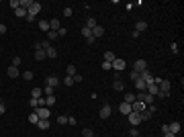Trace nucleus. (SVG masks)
I'll list each match as a JSON object with an SVG mask.
<instances>
[{
	"mask_svg": "<svg viewBox=\"0 0 184 137\" xmlns=\"http://www.w3.org/2000/svg\"><path fill=\"white\" fill-rule=\"evenodd\" d=\"M111 66H113L115 72H123V70L127 68V61H125V59H121V57H115V61H113Z\"/></svg>",
	"mask_w": 184,
	"mask_h": 137,
	"instance_id": "f257e3e1",
	"label": "nucleus"
},
{
	"mask_svg": "<svg viewBox=\"0 0 184 137\" xmlns=\"http://www.w3.org/2000/svg\"><path fill=\"white\" fill-rule=\"evenodd\" d=\"M35 113L39 115V119H49L51 117V109L49 106H39V109H35Z\"/></svg>",
	"mask_w": 184,
	"mask_h": 137,
	"instance_id": "f03ea898",
	"label": "nucleus"
},
{
	"mask_svg": "<svg viewBox=\"0 0 184 137\" xmlns=\"http://www.w3.org/2000/svg\"><path fill=\"white\" fill-rule=\"evenodd\" d=\"M111 113H113V106H111V104H102L100 111H98V117H100V119H108Z\"/></svg>",
	"mask_w": 184,
	"mask_h": 137,
	"instance_id": "7ed1b4c3",
	"label": "nucleus"
},
{
	"mask_svg": "<svg viewBox=\"0 0 184 137\" xmlns=\"http://www.w3.org/2000/svg\"><path fill=\"white\" fill-rule=\"evenodd\" d=\"M145 70H147V61H145V59H137V61L133 64V72H137V74L145 72Z\"/></svg>",
	"mask_w": 184,
	"mask_h": 137,
	"instance_id": "20e7f679",
	"label": "nucleus"
},
{
	"mask_svg": "<svg viewBox=\"0 0 184 137\" xmlns=\"http://www.w3.org/2000/svg\"><path fill=\"white\" fill-rule=\"evenodd\" d=\"M153 78H156V76H153L151 72H147V70L139 74V80H143V82H145V86H147V84H153Z\"/></svg>",
	"mask_w": 184,
	"mask_h": 137,
	"instance_id": "39448f33",
	"label": "nucleus"
},
{
	"mask_svg": "<svg viewBox=\"0 0 184 137\" xmlns=\"http://www.w3.org/2000/svg\"><path fill=\"white\" fill-rule=\"evenodd\" d=\"M147 109V104L141 103V100H135V103L131 104V113H141V111H145Z\"/></svg>",
	"mask_w": 184,
	"mask_h": 137,
	"instance_id": "423d86ee",
	"label": "nucleus"
},
{
	"mask_svg": "<svg viewBox=\"0 0 184 137\" xmlns=\"http://www.w3.org/2000/svg\"><path fill=\"white\" fill-rule=\"evenodd\" d=\"M127 119H129L131 127H137L139 123H141V117H139V113H129V115H127Z\"/></svg>",
	"mask_w": 184,
	"mask_h": 137,
	"instance_id": "0eeeda50",
	"label": "nucleus"
},
{
	"mask_svg": "<svg viewBox=\"0 0 184 137\" xmlns=\"http://www.w3.org/2000/svg\"><path fill=\"white\" fill-rule=\"evenodd\" d=\"M27 10H29V14H31V16H37V14L41 12V4H39V2H31V6H29Z\"/></svg>",
	"mask_w": 184,
	"mask_h": 137,
	"instance_id": "6e6552de",
	"label": "nucleus"
},
{
	"mask_svg": "<svg viewBox=\"0 0 184 137\" xmlns=\"http://www.w3.org/2000/svg\"><path fill=\"white\" fill-rule=\"evenodd\" d=\"M33 57L35 59H37V61H43V59H45V49H41V47H37L35 45V53H33Z\"/></svg>",
	"mask_w": 184,
	"mask_h": 137,
	"instance_id": "1a4fd4ad",
	"label": "nucleus"
},
{
	"mask_svg": "<svg viewBox=\"0 0 184 137\" xmlns=\"http://www.w3.org/2000/svg\"><path fill=\"white\" fill-rule=\"evenodd\" d=\"M58 84H59V78H58V76H47V78H45V86H51V88H55Z\"/></svg>",
	"mask_w": 184,
	"mask_h": 137,
	"instance_id": "9d476101",
	"label": "nucleus"
},
{
	"mask_svg": "<svg viewBox=\"0 0 184 137\" xmlns=\"http://www.w3.org/2000/svg\"><path fill=\"white\" fill-rule=\"evenodd\" d=\"M102 35H104V27H100V25H96V27L92 29V37H94V39H100Z\"/></svg>",
	"mask_w": 184,
	"mask_h": 137,
	"instance_id": "9b49d317",
	"label": "nucleus"
},
{
	"mask_svg": "<svg viewBox=\"0 0 184 137\" xmlns=\"http://www.w3.org/2000/svg\"><path fill=\"white\" fill-rule=\"evenodd\" d=\"M59 29H61V23H59V19H51V21H49V31H55V33H58Z\"/></svg>",
	"mask_w": 184,
	"mask_h": 137,
	"instance_id": "f8f14e48",
	"label": "nucleus"
},
{
	"mask_svg": "<svg viewBox=\"0 0 184 137\" xmlns=\"http://www.w3.org/2000/svg\"><path fill=\"white\" fill-rule=\"evenodd\" d=\"M145 92H147V94H151V96H158V92H160V86H158V84H147Z\"/></svg>",
	"mask_w": 184,
	"mask_h": 137,
	"instance_id": "ddd939ff",
	"label": "nucleus"
},
{
	"mask_svg": "<svg viewBox=\"0 0 184 137\" xmlns=\"http://www.w3.org/2000/svg\"><path fill=\"white\" fill-rule=\"evenodd\" d=\"M168 129H170V133H174V135H178L182 127H180V123H178V121H174V123H170V125H168Z\"/></svg>",
	"mask_w": 184,
	"mask_h": 137,
	"instance_id": "4468645a",
	"label": "nucleus"
},
{
	"mask_svg": "<svg viewBox=\"0 0 184 137\" xmlns=\"http://www.w3.org/2000/svg\"><path fill=\"white\" fill-rule=\"evenodd\" d=\"M119 113H121V115H129V113H131V104H129V103H121V104H119Z\"/></svg>",
	"mask_w": 184,
	"mask_h": 137,
	"instance_id": "2eb2a0df",
	"label": "nucleus"
},
{
	"mask_svg": "<svg viewBox=\"0 0 184 137\" xmlns=\"http://www.w3.org/2000/svg\"><path fill=\"white\" fill-rule=\"evenodd\" d=\"M45 55L49 57V59H53V57H58V49H55V47H53V45H49V47H47V49H45Z\"/></svg>",
	"mask_w": 184,
	"mask_h": 137,
	"instance_id": "dca6fc26",
	"label": "nucleus"
},
{
	"mask_svg": "<svg viewBox=\"0 0 184 137\" xmlns=\"http://www.w3.org/2000/svg\"><path fill=\"white\" fill-rule=\"evenodd\" d=\"M14 14H16L19 19H27V14H29V10H27V8H23V6H19V8L14 10Z\"/></svg>",
	"mask_w": 184,
	"mask_h": 137,
	"instance_id": "f3484780",
	"label": "nucleus"
},
{
	"mask_svg": "<svg viewBox=\"0 0 184 137\" xmlns=\"http://www.w3.org/2000/svg\"><path fill=\"white\" fill-rule=\"evenodd\" d=\"M145 29H147V23H145V21H137V23H135V31H137V33H143Z\"/></svg>",
	"mask_w": 184,
	"mask_h": 137,
	"instance_id": "a211bd4d",
	"label": "nucleus"
},
{
	"mask_svg": "<svg viewBox=\"0 0 184 137\" xmlns=\"http://www.w3.org/2000/svg\"><path fill=\"white\" fill-rule=\"evenodd\" d=\"M158 86H160L162 92H170V80H160V84H158Z\"/></svg>",
	"mask_w": 184,
	"mask_h": 137,
	"instance_id": "6ab92c4d",
	"label": "nucleus"
},
{
	"mask_svg": "<svg viewBox=\"0 0 184 137\" xmlns=\"http://www.w3.org/2000/svg\"><path fill=\"white\" fill-rule=\"evenodd\" d=\"M6 74H8V78H19V68L10 66V68L6 70Z\"/></svg>",
	"mask_w": 184,
	"mask_h": 137,
	"instance_id": "aec40b11",
	"label": "nucleus"
},
{
	"mask_svg": "<svg viewBox=\"0 0 184 137\" xmlns=\"http://www.w3.org/2000/svg\"><path fill=\"white\" fill-rule=\"evenodd\" d=\"M37 127H39L41 131H47V129H49V119H41V121L37 123Z\"/></svg>",
	"mask_w": 184,
	"mask_h": 137,
	"instance_id": "412c9836",
	"label": "nucleus"
},
{
	"mask_svg": "<svg viewBox=\"0 0 184 137\" xmlns=\"http://www.w3.org/2000/svg\"><path fill=\"white\" fill-rule=\"evenodd\" d=\"M133 84H135V88H137L139 92H145V88H147V86H145V82H143V80H139V78H137L135 82H133Z\"/></svg>",
	"mask_w": 184,
	"mask_h": 137,
	"instance_id": "4be33fe9",
	"label": "nucleus"
},
{
	"mask_svg": "<svg viewBox=\"0 0 184 137\" xmlns=\"http://www.w3.org/2000/svg\"><path fill=\"white\" fill-rule=\"evenodd\" d=\"M76 74H78V72H76V66H72V64H70L68 68H66V76H70V78H74Z\"/></svg>",
	"mask_w": 184,
	"mask_h": 137,
	"instance_id": "5701e85b",
	"label": "nucleus"
},
{
	"mask_svg": "<svg viewBox=\"0 0 184 137\" xmlns=\"http://www.w3.org/2000/svg\"><path fill=\"white\" fill-rule=\"evenodd\" d=\"M96 25H98V23H96V19H94V16H88V21H86V25H84V27H88V29L92 31Z\"/></svg>",
	"mask_w": 184,
	"mask_h": 137,
	"instance_id": "b1692460",
	"label": "nucleus"
},
{
	"mask_svg": "<svg viewBox=\"0 0 184 137\" xmlns=\"http://www.w3.org/2000/svg\"><path fill=\"white\" fill-rule=\"evenodd\" d=\"M139 117H141V121H150V119H151V117H153V115H151L150 111L145 109V111H141V113H139Z\"/></svg>",
	"mask_w": 184,
	"mask_h": 137,
	"instance_id": "393cba45",
	"label": "nucleus"
},
{
	"mask_svg": "<svg viewBox=\"0 0 184 137\" xmlns=\"http://www.w3.org/2000/svg\"><path fill=\"white\" fill-rule=\"evenodd\" d=\"M39 121H41V119H39V115L35 113V111H33V113H31V115H29V123H33V125H37Z\"/></svg>",
	"mask_w": 184,
	"mask_h": 137,
	"instance_id": "a878e982",
	"label": "nucleus"
},
{
	"mask_svg": "<svg viewBox=\"0 0 184 137\" xmlns=\"http://www.w3.org/2000/svg\"><path fill=\"white\" fill-rule=\"evenodd\" d=\"M135 100H137V98H135V94H133V92H127V94H125V103L133 104Z\"/></svg>",
	"mask_w": 184,
	"mask_h": 137,
	"instance_id": "bb28decb",
	"label": "nucleus"
},
{
	"mask_svg": "<svg viewBox=\"0 0 184 137\" xmlns=\"http://www.w3.org/2000/svg\"><path fill=\"white\" fill-rule=\"evenodd\" d=\"M104 61H111V64H113V61H115V53H113V51H104Z\"/></svg>",
	"mask_w": 184,
	"mask_h": 137,
	"instance_id": "cd10ccee",
	"label": "nucleus"
},
{
	"mask_svg": "<svg viewBox=\"0 0 184 137\" xmlns=\"http://www.w3.org/2000/svg\"><path fill=\"white\" fill-rule=\"evenodd\" d=\"M55 100H58V98H55V94H49V96H45V104H47V106L55 104Z\"/></svg>",
	"mask_w": 184,
	"mask_h": 137,
	"instance_id": "c85d7f7f",
	"label": "nucleus"
},
{
	"mask_svg": "<svg viewBox=\"0 0 184 137\" xmlns=\"http://www.w3.org/2000/svg\"><path fill=\"white\" fill-rule=\"evenodd\" d=\"M43 96V90L41 88H33V92H31V98H41Z\"/></svg>",
	"mask_w": 184,
	"mask_h": 137,
	"instance_id": "c756f323",
	"label": "nucleus"
},
{
	"mask_svg": "<svg viewBox=\"0 0 184 137\" xmlns=\"http://www.w3.org/2000/svg\"><path fill=\"white\" fill-rule=\"evenodd\" d=\"M39 29L45 31V33H49V21H39Z\"/></svg>",
	"mask_w": 184,
	"mask_h": 137,
	"instance_id": "7c9ffc66",
	"label": "nucleus"
},
{
	"mask_svg": "<svg viewBox=\"0 0 184 137\" xmlns=\"http://www.w3.org/2000/svg\"><path fill=\"white\" fill-rule=\"evenodd\" d=\"M113 88H115V90H119V92L125 90V86H123V82H121V80H115V82H113Z\"/></svg>",
	"mask_w": 184,
	"mask_h": 137,
	"instance_id": "2f4dec72",
	"label": "nucleus"
},
{
	"mask_svg": "<svg viewBox=\"0 0 184 137\" xmlns=\"http://www.w3.org/2000/svg\"><path fill=\"white\" fill-rule=\"evenodd\" d=\"M21 61H23L21 57H19V55H14V57H12V64H10V66H14V68H19V66H21Z\"/></svg>",
	"mask_w": 184,
	"mask_h": 137,
	"instance_id": "473e14b6",
	"label": "nucleus"
},
{
	"mask_svg": "<svg viewBox=\"0 0 184 137\" xmlns=\"http://www.w3.org/2000/svg\"><path fill=\"white\" fill-rule=\"evenodd\" d=\"M23 78H25L27 82H31V80L35 78V74H33V72H25V74H23Z\"/></svg>",
	"mask_w": 184,
	"mask_h": 137,
	"instance_id": "72a5a7b5",
	"label": "nucleus"
},
{
	"mask_svg": "<svg viewBox=\"0 0 184 137\" xmlns=\"http://www.w3.org/2000/svg\"><path fill=\"white\" fill-rule=\"evenodd\" d=\"M82 35H84V39H88V37L92 35V31L88 29V27H82Z\"/></svg>",
	"mask_w": 184,
	"mask_h": 137,
	"instance_id": "f704fd0d",
	"label": "nucleus"
},
{
	"mask_svg": "<svg viewBox=\"0 0 184 137\" xmlns=\"http://www.w3.org/2000/svg\"><path fill=\"white\" fill-rule=\"evenodd\" d=\"M82 137H94L92 129H82Z\"/></svg>",
	"mask_w": 184,
	"mask_h": 137,
	"instance_id": "c9c22d12",
	"label": "nucleus"
},
{
	"mask_svg": "<svg viewBox=\"0 0 184 137\" xmlns=\"http://www.w3.org/2000/svg\"><path fill=\"white\" fill-rule=\"evenodd\" d=\"M58 123H59V125H66V123H68V117H66V115H59V117H58Z\"/></svg>",
	"mask_w": 184,
	"mask_h": 137,
	"instance_id": "e433bc0d",
	"label": "nucleus"
},
{
	"mask_svg": "<svg viewBox=\"0 0 184 137\" xmlns=\"http://www.w3.org/2000/svg\"><path fill=\"white\" fill-rule=\"evenodd\" d=\"M64 84H66V86H74V78H70V76H66V78H64Z\"/></svg>",
	"mask_w": 184,
	"mask_h": 137,
	"instance_id": "4c0bfd02",
	"label": "nucleus"
},
{
	"mask_svg": "<svg viewBox=\"0 0 184 137\" xmlns=\"http://www.w3.org/2000/svg\"><path fill=\"white\" fill-rule=\"evenodd\" d=\"M19 2H21V6H23V8H29L33 0H19Z\"/></svg>",
	"mask_w": 184,
	"mask_h": 137,
	"instance_id": "58836bf2",
	"label": "nucleus"
},
{
	"mask_svg": "<svg viewBox=\"0 0 184 137\" xmlns=\"http://www.w3.org/2000/svg\"><path fill=\"white\" fill-rule=\"evenodd\" d=\"M72 14H74V10H72L70 6H66V8H64V16H72Z\"/></svg>",
	"mask_w": 184,
	"mask_h": 137,
	"instance_id": "ea45409f",
	"label": "nucleus"
},
{
	"mask_svg": "<svg viewBox=\"0 0 184 137\" xmlns=\"http://www.w3.org/2000/svg\"><path fill=\"white\" fill-rule=\"evenodd\" d=\"M53 90H55V88H51V86H45V88H43V92H45V96H49V94H53Z\"/></svg>",
	"mask_w": 184,
	"mask_h": 137,
	"instance_id": "a19ab883",
	"label": "nucleus"
},
{
	"mask_svg": "<svg viewBox=\"0 0 184 137\" xmlns=\"http://www.w3.org/2000/svg\"><path fill=\"white\" fill-rule=\"evenodd\" d=\"M10 6H12V10H16V8L21 6V2H19V0H10Z\"/></svg>",
	"mask_w": 184,
	"mask_h": 137,
	"instance_id": "79ce46f5",
	"label": "nucleus"
},
{
	"mask_svg": "<svg viewBox=\"0 0 184 137\" xmlns=\"http://www.w3.org/2000/svg\"><path fill=\"white\" fill-rule=\"evenodd\" d=\"M129 78H131V82H135L139 78V74H137V72H129Z\"/></svg>",
	"mask_w": 184,
	"mask_h": 137,
	"instance_id": "37998d69",
	"label": "nucleus"
},
{
	"mask_svg": "<svg viewBox=\"0 0 184 137\" xmlns=\"http://www.w3.org/2000/svg\"><path fill=\"white\" fill-rule=\"evenodd\" d=\"M129 133H131V137H137L139 135V129H137V127H131V131H129Z\"/></svg>",
	"mask_w": 184,
	"mask_h": 137,
	"instance_id": "c03bdc74",
	"label": "nucleus"
},
{
	"mask_svg": "<svg viewBox=\"0 0 184 137\" xmlns=\"http://www.w3.org/2000/svg\"><path fill=\"white\" fill-rule=\"evenodd\" d=\"M47 39H58V33H55V31H49V33H47Z\"/></svg>",
	"mask_w": 184,
	"mask_h": 137,
	"instance_id": "a18cd8bd",
	"label": "nucleus"
},
{
	"mask_svg": "<svg viewBox=\"0 0 184 137\" xmlns=\"http://www.w3.org/2000/svg\"><path fill=\"white\" fill-rule=\"evenodd\" d=\"M170 51L176 55V53H178V45H176V43H172V45H170Z\"/></svg>",
	"mask_w": 184,
	"mask_h": 137,
	"instance_id": "49530a36",
	"label": "nucleus"
},
{
	"mask_svg": "<svg viewBox=\"0 0 184 137\" xmlns=\"http://www.w3.org/2000/svg\"><path fill=\"white\" fill-rule=\"evenodd\" d=\"M102 70H113V66H111V61H102Z\"/></svg>",
	"mask_w": 184,
	"mask_h": 137,
	"instance_id": "de8ad7c7",
	"label": "nucleus"
},
{
	"mask_svg": "<svg viewBox=\"0 0 184 137\" xmlns=\"http://www.w3.org/2000/svg\"><path fill=\"white\" fill-rule=\"evenodd\" d=\"M78 121H76V117H68V125H76Z\"/></svg>",
	"mask_w": 184,
	"mask_h": 137,
	"instance_id": "09e8293b",
	"label": "nucleus"
},
{
	"mask_svg": "<svg viewBox=\"0 0 184 137\" xmlns=\"http://www.w3.org/2000/svg\"><path fill=\"white\" fill-rule=\"evenodd\" d=\"M29 104L33 106V111H35V109H37V98H31V100H29Z\"/></svg>",
	"mask_w": 184,
	"mask_h": 137,
	"instance_id": "8fccbe9b",
	"label": "nucleus"
},
{
	"mask_svg": "<svg viewBox=\"0 0 184 137\" xmlns=\"http://www.w3.org/2000/svg\"><path fill=\"white\" fill-rule=\"evenodd\" d=\"M6 31H8V29H6V25H2V23H0V35H4Z\"/></svg>",
	"mask_w": 184,
	"mask_h": 137,
	"instance_id": "3c124183",
	"label": "nucleus"
},
{
	"mask_svg": "<svg viewBox=\"0 0 184 137\" xmlns=\"http://www.w3.org/2000/svg\"><path fill=\"white\" fill-rule=\"evenodd\" d=\"M58 37H66V29H64V27L58 31Z\"/></svg>",
	"mask_w": 184,
	"mask_h": 137,
	"instance_id": "603ef678",
	"label": "nucleus"
},
{
	"mask_svg": "<svg viewBox=\"0 0 184 137\" xmlns=\"http://www.w3.org/2000/svg\"><path fill=\"white\" fill-rule=\"evenodd\" d=\"M113 76H115V80H121V72H115V70H113Z\"/></svg>",
	"mask_w": 184,
	"mask_h": 137,
	"instance_id": "864d4df0",
	"label": "nucleus"
},
{
	"mask_svg": "<svg viewBox=\"0 0 184 137\" xmlns=\"http://www.w3.org/2000/svg\"><path fill=\"white\" fill-rule=\"evenodd\" d=\"M94 41H96V39H94V37H92V35H90V37H88V39H86V43H88V45H92V43H94Z\"/></svg>",
	"mask_w": 184,
	"mask_h": 137,
	"instance_id": "5fc2aeb1",
	"label": "nucleus"
},
{
	"mask_svg": "<svg viewBox=\"0 0 184 137\" xmlns=\"http://www.w3.org/2000/svg\"><path fill=\"white\" fill-rule=\"evenodd\" d=\"M76 82H82V76H80V74H76V76H74V84H76Z\"/></svg>",
	"mask_w": 184,
	"mask_h": 137,
	"instance_id": "6e6d98bb",
	"label": "nucleus"
},
{
	"mask_svg": "<svg viewBox=\"0 0 184 137\" xmlns=\"http://www.w3.org/2000/svg\"><path fill=\"white\" fill-rule=\"evenodd\" d=\"M4 113H6V106H4V103H2L0 104V115H4Z\"/></svg>",
	"mask_w": 184,
	"mask_h": 137,
	"instance_id": "4d7b16f0",
	"label": "nucleus"
},
{
	"mask_svg": "<svg viewBox=\"0 0 184 137\" xmlns=\"http://www.w3.org/2000/svg\"><path fill=\"white\" fill-rule=\"evenodd\" d=\"M164 137H178V135H174V133H170V131H168V133H164Z\"/></svg>",
	"mask_w": 184,
	"mask_h": 137,
	"instance_id": "13d9d810",
	"label": "nucleus"
},
{
	"mask_svg": "<svg viewBox=\"0 0 184 137\" xmlns=\"http://www.w3.org/2000/svg\"><path fill=\"white\" fill-rule=\"evenodd\" d=\"M0 104H2V98H0Z\"/></svg>",
	"mask_w": 184,
	"mask_h": 137,
	"instance_id": "bf43d9fd",
	"label": "nucleus"
},
{
	"mask_svg": "<svg viewBox=\"0 0 184 137\" xmlns=\"http://www.w3.org/2000/svg\"><path fill=\"white\" fill-rule=\"evenodd\" d=\"M137 137H141V135H137Z\"/></svg>",
	"mask_w": 184,
	"mask_h": 137,
	"instance_id": "052dcab7",
	"label": "nucleus"
}]
</instances>
